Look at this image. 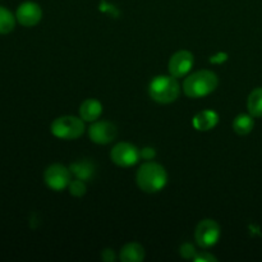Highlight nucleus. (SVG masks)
Returning <instances> with one entry per match:
<instances>
[{
    "instance_id": "nucleus-19",
    "label": "nucleus",
    "mask_w": 262,
    "mask_h": 262,
    "mask_svg": "<svg viewBox=\"0 0 262 262\" xmlns=\"http://www.w3.org/2000/svg\"><path fill=\"white\" fill-rule=\"evenodd\" d=\"M179 252H181V256L183 258H193L194 255L197 253L193 245H191V243H183L179 248Z\"/></svg>"
},
{
    "instance_id": "nucleus-11",
    "label": "nucleus",
    "mask_w": 262,
    "mask_h": 262,
    "mask_svg": "<svg viewBox=\"0 0 262 262\" xmlns=\"http://www.w3.org/2000/svg\"><path fill=\"white\" fill-rule=\"evenodd\" d=\"M69 170L71 173L76 177V179H81L83 182H89L94 178L95 171H96V166L89 159H84V160H78L74 161L69 166Z\"/></svg>"
},
{
    "instance_id": "nucleus-13",
    "label": "nucleus",
    "mask_w": 262,
    "mask_h": 262,
    "mask_svg": "<svg viewBox=\"0 0 262 262\" xmlns=\"http://www.w3.org/2000/svg\"><path fill=\"white\" fill-rule=\"evenodd\" d=\"M102 113V105L96 99H87L79 106V115L84 122H96Z\"/></svg>"
},
{
    "instance_id": "nucleus-14",
    "label": "nucleus",
    "mask_w": 262,
    "mask_h": 262,
    "mask_svg": "<svg viewBox=\"0 0 262 262\" xmlns=\"http://www.w3.org/2000/svg\"><path fill=\"white\" fill-rule=\"evenodd\" d=\"M119 258L123 262H141L145 258V250L140 243L130 242L120 250Z\"/></svg>"
},
{
    "instance_id": "nucleus-7",
    "label": "nucleus",
    "mask_w": 262,
    "mask_h": 262,
    "mask_svg": "<svg viewBox=\"0 0 262 262\" xmlns=\"http://www.w3.org/2000/svg\"><path fill=\"white\" fill-rule=\"evenodd\" d=\"M110 158H112L113 163L117 164L118 166L128 168V166L137 164L141 159V155L140 150L135 145L128 142H120L113 147Z\"/></svg>"
},
{
    "instance_id": "nucleus-17",
    "label": "nucleus",
    "mask_w": 262,
    "mask_h": 262,
    "mask_svg": "<svg viewBox=\"0 0 262 262\" xmlns=\"http://www.w3.org/2000/svg\"><path fill=\"white\" fill-rule=\"evenodd\" d=\"M15 27V18L10 10L7 8L0 7V33L5 35L14 30Z\"/></svg>"
},
{
    "instance_id": "nucleus-1",
    "label": "nucleus",
    "mask_w": 262,
    "mask_h": 262,
    "mask_svg": "<svg viewBox=\"0 0 262 262\" xmlns=\"http://www.w3.org/2000/svg\"><path fill=\"white\" fill-rule=\"evenodd\" d=\"M166 182L168 174L160 164L147 161L138 169L137 184L146 193H158L166 186Z\"/></svg>"
},
{
    "instance_id": "nucleus-4",
    "label": "nucleus",
    "mask_w": 262,
    "mask_h": 262,
    "mask_svg": "<svg viewBox=\"0 0 262 262\" xmlns=\"http://www.w3.org/2000/svg\"><path fill=\"white\" fill-rule=\"evenodd\" d=\"M84 120L82 118L64 115L51 123V133L60 140H77L84 132Z\"/></svg>"
},
{
    "instance_id": "nucleus-9",
    "label": "nucleus",
    "mask_w": 262,
    "mask_h": 262,
    "mask_svg": "<svg viewBox=\"0 0 262 262\" xmlns=\"http://www.w3.org/2000/svg\"><path fill=\"white\" fill-rule=\"evenodd\" d=\"M118 135L117 127L113 123L101 120V122H95L89 128V136L92 142L97 145H107L112 141L115 140Z\"/></svg>"
},
{
    "instance_id": "nucleus-20",
    "label": "nucleus",
    "mask_w": 262,
    "mask_h": 262,
    "mask_svg": "<svg viewBox=\"0 0 262 262\" xmlns=\"http://www.w3.org/2000/svg\"><path fill=\"white\" fill-rule=\"evenodd\" d=\"M193 261L196 262H216L217 258L209 252H197L194 255Z\"/></svg>"
},
{
    "instance_id": "nucleus-10",
    "label": "nucleus",
    "mask_w": 262,
    "mask_h": 262,
    "mask_svg": "<svg viewBox=\"0 0 262 262\" xmlns=\"http://www.w3.org/2000/svg\"><path fill=\"white\" fill-rule=\"evenodd\" d=\"M42 17V10L40 5L33 2H25L18 7L15 18L25 27H33L37 25Z\"/></svg>"
},
{
    "instance_id": "nucleus-18",
    "label": "nucleus",
    "mask_w": 262,
    "mask_h": 262,
    "mask_svg": "<svg viewBox=\"0 0 262 262\" xmlns=\"http://www.w3.org/2000/svg\"><path fill=\"white\" fill-rule=\"evenodd\" d=\"M69 193L74 197H82L84 193H86V183L81 179H76V181H71L68 186Z\"/></svg>"
},
{
    "instance_id": "nucleus-3",
    "label": "nucleus",
    "mask_w": 262,
    "mask_h": 262,
    "mask_svg": "<svg viewBox=\"0 0 262 262\" xmlns=\"http://www.w3.org/2000/svg\"><path fill=\"white\" fill-rule=\"evenodd\" d=\"M148 94L154 101L159 104H170L178 99L181 86L176 77L158 76L148 84Z\"/></svg>"
},
{
    "instance_id": "nucleus-12",
    "label": "nucleus",
    "mask_w": 262,
    "mask_h": 262,
    "mask_svg": "<svg viewBox=\"0 0 262 262\" xmlns=\"http://www.w3.org/2000/svg\"><path fill=\"white\" fill-rule=\"evenodd\" d=\"M217 123H219L217 113H215L214 110H204L194 115L192 124L197 130L206 132V130H211L212 128L216 127Z\"/></svg>"
},
{
    "instance_id": "nucleus-5",
    "label": "nucleus",
    "mask_w": 262,
    "mask_h": 262,
    "mask_svg": "<svg viewBox=\"0 0 262 262\" xmlns=\"http://www.w3.org/2000/svg\"><path fill=\"white\" fill-rule=\"evenodd\" d=\"M71 176L72 173L69 168H66L61 164H53V165L48 166V169L45 170L43 179H45V183L49 188L60 192L69 186Z\"/></svg>"
},
{
    "instance_id": "nucleus-16",
    "label": "nucleus",
    "mask_w": 262,
    "mask_h": 262,
    "mask_svg": "<svg viewBox=\"0 0 262 262\" xmlns=\"http://www.w3.org/2000/svg\"><path fill=\"white\" fill-rule=\"evenodd\" d=\"M247 107L253 118L262 117V87L255 89L247 100Z\"/></svg>"
},
{
    "instance_id": "nucleus-22",
    "label": "nucleus",
    "mask_w": 262,
    "mask_h": 262,
    "mask_svg": "<svg viewBox=\"0 0 262 262\" xmlns=\"http://www.w3.org/2000/svg\"><path fill=\"white\" fill-rule=\"evenodd\" d=\"M101 258L105 262H114L115 261V253L112 248H105L101 253Z\"/></svg>"
},
{
    "instance_id": "nucleus-8",
    "label": "nucleus",
    "mask_w": 262,
    "mask_h": 262,
    "mask_svg": "<svg viewBox=\"0 0 262 262\" xmlns=\"http://www.w3.org/2000/svg\"><path fill=\"white\" fill-rule=\"evenodd\" d=\"M194 63L193 54L188 50H181L171 55L169 60V73L176 78H182L192 69Z\"/></svg>"
},
{
    "instance_id": "nucleus-15",
    "label": "nucleus",
    "mask_w": 262,
    "mask_h": 262,
    "mask_svg": "<svg viewBox=\"0 0 262 262\" xmlns=\"http://www.w3.org/2000/svg\"><path fill=\"white\" fill-rule=\"evenodd\" d=\"M253 127H255V120L251 114H239L233 122V129L239 136H246L251 133Z\"/></svg>"
},
{
    "instance_id": "nucleus-21",
    "label": "nucleus",
    "mask_w": 262,
    "mask_h": 262,
    "mask_svg": "<svg viewBox=\"0 0 262 262\" xmlns=\"http://www.w3.org/2000/svg\"><path fill=\"white\" fill-rule=\"evenodd\" d=\"M140 155L143 160L150 161V160H152V159H155L156 151H155V148H152V147H143L142 150L140 151Z\"/></svg>"
},
{
    "instance_id": "nucleus-2",
    "label": "nucleus",
    "mask_w": 262,
    "mask_h": 262,
    "mask_svg": "<svg viewBox=\"0 0 262 262\" xmlns=\"http://www.w3.org/2000/svg\"><path fill=\"white\" fill-rule=\"evenodd\" d=\"M217 76L211 71H197L187 77L183 82V91L191 99L205 97L216 90Z\"/></svg>"
},
{
    "instance_id": "nucleus-23",
    "label": "nucleus",
    "mask_w": 262,
    "mask_h": 262,
    "mask_svg": "<svg viewBox=\"0 0 262 262\" xmlns=\"http://www.w3.org/2000/svg\"><path fill=\"white\" fill-rule=\"evenodd\" d=\"M224 60H227V54H217V55L212 56L211 59H210V61L211 63H223Z\"/></svg>"
},
{
    "instance_id": "nucleus-6",
    "label": "nucleus",
    "mask_w": 262,
    "mask_h": 262,
    "mask_svg": "<svg viewBox=\"0 0 262 262\" xmlns=\"http://www.w3.org/2000/svg\"><path fill=\"white\" fill-rule=\"evenodd\" d=\"M194 238L200 247L209 248L216 245L220 238V227L215 220L205 219L199 223L194 232Z\"/></svg>"
}]
</instances>
